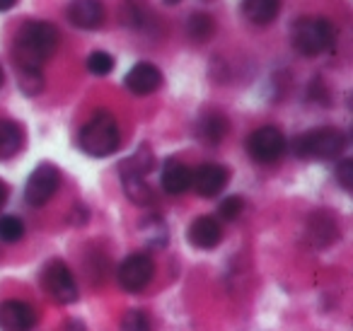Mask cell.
Segmentation results:
<instances>
[{"label":"cell","instance_id":"obj_1","mask_svg":"<svg viewBox=\"0 0 353 331\" xmlns=\"http://www.w3.org/2000/svg\"><path fill=\"white\" fill-rule=\"evenodd\" d=\"M56 46H59V30L51 22L44 20H32L20 27L12 44V61L15 68H30L41 70L44 61L54 56Z\"/></svg>","mask_w":353,"mask_h":331},{"label":"cell","instance_id":"obj_2","mask_svg":"<svg viewBox=\"0 0 353 331\" xmlns=\"http://www.w3.org/2000/svg\"><path fill=\"white\" fill-rule=\"evenodd\" d=\"M121 133L117 119L109 112H97L80 131V148L90 157H107L117 152Z\"/></svg>","mask_w":353,"mask_h":331},{"label":"cell","instance_id":"obj_3","mask_svg":"<svg viewBox=\"0 0 353 331\" xmlns=\"http://www.w3.org/2000/svg\"><path fill=\"white\" fill-rule=\"evenodd\" d=\"M293 46L303 56H319L329 51L336 41V30L324 17H300L293 25Z\"/></svg>","mask_w":353,"mask_h":331},{"label":"cell","instance_id":"obj_4","mask_svg":"<svg viewBox=\"0 0 353 331\" xmlns=\"http://www.w3.org/2000/svg\"><path fill=\"white\" fill-rule=\"evenodd\" d=\"M343 148H346V136L332 126L307 131L295 138L293 143L295 155L303 160H332V157L341 155Z\"/></svg>","mask_w":353,"mask_h":331},{"label":"cell","instance_id":"obj_5","mask_svg":"<svg viewBox=\"0 0 353 331\" xmlns=\"http://www.w3.org/2000/svg\"><path fill=\"white\" fill-rule=\"evenodd\" d=\"M59 186H61L59 167L51 165V162H41V165L30 174V179H27L25 201L32 205V208H41V205H46L51 199H54Z\"/></svg>","mask_w":353,"mask_h":331},{"label":"cell","instance_id":"obj_6","mask_svg":"<svg viewBox=\"0 0 353 331\" xmlns=\"http://www.w3.org/2000/svg\"><path fill=\"white\" fill-rule=\"evenodd\" d=\"M152 276H155V263H152V259L143 252L128 254L117 271L119 285L128 292H141L143 288L152 281Z\"/></svg>","mask_w":353,"mask_h":331},{"label":"cell","instance_id":"obj_7","mask_svg":"<svg viewBox=\"0 0 353 331\" xmlns=\"http://www.w3.org/2000/svg\"><path fill=\"white\" fill-rule=\"evenodd\" d=\"M247 152L261 165L276 162L285 152V136L276 126H261L247 138Z\"/></svg>","mask_w":353,"mask_h":331},{"label":"cell","instance_id":"obj_8","mask_svg":"<svg viewBox=\"0 0 353 331\" xmlns=\"http://www.w3.org/2000/svg\"><path fill=\"white\" fill-rule=\"evenodd\" d=\"M41 281H44V288L49 290V295L54 297L56 302H75L78 300V283H75L70 268L65 266L63 261H49L41 273Z\"/></svg>","mask_w":353,"mask_h":331},{"label":"cell","instance_id":"obj_9","mask_svg":"<svg viewBox=\"0 0 353 331\" xmlns=\"http://www.w3.org/2000/svg\"><path fill=\"white\" fill-rule=\"evenodd\" d=\"M230 181V172L223 165H201L196 172H192V186L199 196L213 199L218 196Z\"/></svg>","mask_w":353,"mask_h":331},{"label":"cell","instance_id":"obj_10","mask_svg":"<svg viewBox=\"0 0 353 331\" xmlns=\"http://www.w3.org/2000/svg\"><path fill=\"white\" fill-rule=\"evenodd\" d=\"M37 314L27 302L8 300L0 305V331H32Z\"/></svg>","mask_w":353,"mask_h":331},{"label":"cell","instance_id":"obj_11","mask_svg":"<svg viewBox=\"0 0 353 331\" xmlns=\"http://www.w3.org/2000/svg\"><path fill=\"white\" fill-rule=\"evenodd\" d=\"M65 15L78 30H97L104 22V6L102 0H70Z\"/></svg>","mask_w":353,"mask_h":331},{"label":"cell","instance_id":"obj_12","mask_svg":"<svg viewBox=\"0 0 353 331\" xmlns=\"http://www.w3.org/2000/svg\"><path fill=\"white\" fill-rule=\"evenodd\" d=\"M126 88L131 90L138 97H145V94H152L155 90H160L162 85V73L157 70V66L152 63H136L123 78Z\"/></svg>","mask_w":353,"mask_h":331},{"label":"cell","instance_id":"obj_13","mask_svg":"<svg viewBox=\"0 0 353 331\" xmlns=\"http://www.w3.org/2000/svg\"><path fill=\"white\" fill-rule=\"evenodd\" d=\"M187 234H189V242H192L194 247L213 249L221 244L223 228H221V223H218V218H213V215H201V218H196L192 225H189Z\"/></svg>","mask_w":353,"mask_h":331},{"label":"cell","instance_id":"obj_14","mask_svg":"<svg viewBox=\"0 0 353 331\" xmlns=\"http://www.w3.org/2000/svg\"><path fill=\"white\" fill-rule=\"evenodd\" d=\"M160 184L167 194L172 196H179L184 191L192 189V170H189L184 162L179 160H167L165 167H162V174H160Z\"/></svg>","mask_w":353,"mask_h":331},{"label":"cell","instance_id":"obj_15","mask_svg":"<svg viewBox=\"0 0 353 331\" xmlns=\"http://www.w3.org/2000/svg\"><path fill=\"white\" fill-rule=\"evenodd\" d=\"M25 148V131L12 119H0V160H10Z\"/></svg>","mask_w":353,"mask_h":331},{"label":"cell","instance_id":"obj_16","mask_svg":"<svg viewBox=\"0 0 353 331\" xmlns=\"http://www.w3.org/2000/svg\"><path fill=\"white\" fill-rule=\"evenodd\" d=\"M281 12V0H242V15L252 25H271Z\"/></svg>","mask_w":353,"mask_h":331},{"label":"cell","instance_id":"obj_17","mask_svg":"<svg viewBox=\"0 0 353 331\" xmlns=\"http://www.w3.org/2000/svg\"><path fill=\"white\" fill-rule=\"evenodd\" d=\"M225 133H228V119L223 117V114L208 112V114H203L201 121H199V136L206 143H211V146L221 143L223 138H225Z\"/></svg>","mask_w":353,"mask_h":331},{"label":"cell","instance_id":"obj_18","mask_svg":"<svg viewBox=\"0 0 353 331\" xmlns=\"http://www.w3.org/2000/svg\"><path fill=\"white\" fill-rule=\"evenodd\" d=\"M152 170V152L148 146H143L141 150H136V155H131L128 160H123L121 165V177H143Z\"/></svg>","mask_w":353,"mask_h":331},{"label":"cell","instance_id":"obj_19","mask_svg":"<svg viewBox=\"0 0 353 331\" xmlns=\"http://www.w3.org/2000/svg\"><path fill=\"white\" fill-rule=\"evenodd\" d=\"M187 32L194 41L201 44V41H208L213 37V32H216V22H213V17L206 15V12H194L187 22Z\"/></svg>","mask_w":353,"mask_h":331},{"label":"cell","instance_id":"obj_20","mask_svg":"<svg viewBox=\"0 0 353 331\" xmlns=\"http://www.w3.org/2000/svg\"><path fill=\"white\" fill-rule=\"evenodd\" d=\"M123 189H126V196L138 205H148L152 203V189L145 184L143 177H123Z\"/></svg>","mask_w":353,"mask_h":331},{"label":"cell","instance_id":"obj_21","mask_svg":"<svg viewBox=\"0 0 353 331\" xmlns=\"http://www.w3.org/2000/svg\"><path fill=\"white\" fill-rule=\"evenodd\" d=\"M310 232H312L314 242H322V237H324V242H332V239H336V223H334L329 215L317 213L310 220Z\"/></svg>","mask_w":353,"mask_h":331},{"label":"cell","instance_id":"obj_22","mask_svg":"<svg viewBox=\"0 0 353 331\" xmlns=\"http://www.w3.org/2000/svg\"><path fill=\"white\" fill-rule=\"evenodd\" d=\"M17 80H20V90L30 97L39 94L44 90V75L41 70H30V68H17Z\"/></svg>","mask_w":353,"mask_h":331},{"label":"cell","instance_id":"obj_23","mask_svg":"<svg viewBox=\"0 0 353 331\" xmlns=\"http://www.w3.org/2000/svg\"><path fill=\"white\" fill-rule=\"evenodd\" d=\"M22 234H25V225L17 215H3L0 218V242L12 244L22 239Z\"/></svg>","mask_w":353,"mask_h":331},{"label":"cell","instance_id":"obj_24","mask_svg":"<svg viewBox=\"0 0 353 331\" xmlns=\"http://www.w3.org/2000/svg\"><path fill=\"white\" fill-rule=\"evenodd\" d=\"M88 70L92 75H109L114 70V56L107 54V51H94V54L88 56Z\"/></svg>","mask_w":353,"mask_h":331},{"label":"cell","instance_id":"obj_25","mask_svg":"<svg viewBox=\"0 0 353 331\" xmlns=\"http://www.w3.org/2000/svg\"><path fill=\"white\" fill-rule=\"evenodd\" d=\"M242 208H245L242 196H228V199H223L221 205H218V215H221L223 220H235L237 215L242 213Z\"/></svg>","mask_w":353,"mask_h":331},{"label":"cell","instance_id":"obj_26","mask_svg":"<svg viewBox=\"0 0 353 331\" xmlns=\"http://www.w3.org/2000/svg\"><path fill=\"white\" fill-rule=\"evenodd\" d=\"M121 331H150V321H148L145 312H128L121 321Z\"/></svg>","mask_w":353,"mask_h":331},{"label":"cell","instance_id":"obj_27","mask_svg":"<svg viewBox=\"0 0 353 331\" xmlns=\"http://www.w3.org/2000/svg\"><path fill=\"white\" fill-rule=\"evenodd\" d=\"M336 179H339V184H341L343 189L351 191V186H353V160H341V162H339Z\"/></svg>","mask_w":353,"mask_h":331},{"label":"cell","instance_id":"obj_28","mask_svg":"<svg viewBox=\"0 0 353 331\" xmlns=\"http://www.w3.org/2000/svg\"><path fill=\"white\" fill-rule=\"evenodd\" d=\"M17 6V0H0V12H6L10 10V8Z\"/></svg>","mask_w":353,"mask_h":331},{"label":"cell","instance_id":"obj_29","mask_svg":"<svg viewBox=\"0 0 353 331\" xmlns=\"http://www.w3.org/2000/svg\"><path fill=\"white\" fill-rule=\"evenodd\" d=\"M6 199H8V186H6V181H0V208H3Z\"/></svg>","mask_w":353,"mask_h":331},{"label":"cell","instance_id":"obj_30","mask_svg":"<svg viewBox=\"0 0 353 331\" xmlns=\"http://www.w3.org/2000/svg\"><path fill=\"white\" fill-rule=\"evenodd\" d=\"M167 6H179V3H182V0H165Z\"/></svg>","mask_w":353,"mask_h":331},{"label":"cell","instance_id":"obj_31","mask_svg":"<svg viewBox=\"0 0 353 331\" xmlns=\"http://www.w3.org/2000/svg\"><path fill=\"white\" fill-rule=\"evenodd\" d=\"M0 85H3V68H0Z\"/></svg>","mask_w":353,"mask_h":331}]
</instances>
